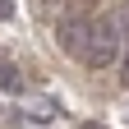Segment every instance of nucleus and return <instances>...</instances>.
<instances>
[{"instance_id": "f257e3e1", "label": "nucleus", "mask_w": 129, "mask_h": 129, "mask_svg": "<svg viewBox=\"0 0 129 129\" xmlns=\"http://www.w3.org/2000/svg\"><path fill=\"white\" fill-rule=\"evenodd\" d=\"M124 60V37H120V19L106 14V19H92V42H88V55L83 64L92 69H111V64Z\"/></svg>"}, {"instance_id": "20e7f679", "label": "nucleus", "mask_w": 129, "mask_h": 129, "mask_svg": "<svg viewBox=\"0 0 129 129\" xmlns=\"http://www.w3.org/2000/svg\"><path fill=\"white\" fill-rule=\"evenodd\" d=\"M5 19H14V0H0V23Z\"/></svg>"}, {"instance_id": "f03ea898", "label": "nucleus", "mask_w": 129, "mask_h": 129, "mask_svg": "<svg viewBox=\"0 0 129 129\" xmlns=\"http://www.w3.org/2000/svg\"><path fill=\"white\" fill-rule=\"evenodd\" d=\"M88 42H92V19L88 14H64V19L55 23V46L64 55H88Z\"/></svg>"}, {"instance_id": "39448f33", "label": "nucleus", "mask_w": 129, "mask_h": 129, "mask_svg": "<svg viewBox=\"0 0 129 129\" xmlns=\"http://www.w3.org/2000/svg\"><path fill=\"white\" fill-rule=\"evenodd\" d=\"M120 78H124V88H129V51H124V60H120Z\"/></svg>"}, {"instance_id": "423d86ee", "label": "nucleus", "mask_w": 129, "mask_h": 129, "mask_svg": "<svg viewBox=\"0 0 129 129\" xmlns=\"http://www.w3.org/2000/svg\"><path fill=\"white\" fill-rule=\"evenodd\" d=\"M78 129H106V124H97V120H83V124H78Z\"/></svg>"}, {"instance_id": "7ed1b4c3", "label": "nucleus", "mask_w": 129, "mask_h": 129, "mask_svg": "<svg viewBox=\"0 0 129 129\" xmlns=\"http://www.w3.org/2000/svg\"><path fill=\"white\" fill-rule=\"evenodd\" d=\"M0 88H5V92H23L19 69H14V64H5V60H0Z\"/></svg>"}]
</instances>
